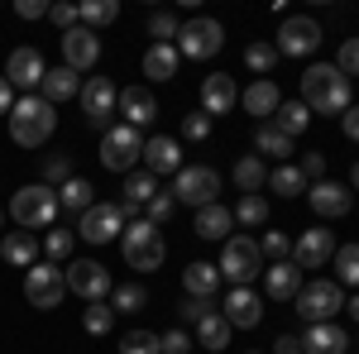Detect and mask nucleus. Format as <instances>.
Returning a JSON list of instances; mask_svg holds the SVG:
<instances>
[{
  "label": "nucleus",
  "instance_id": "nucleus-1",
  "mask_svg": "<svg viewBox=\"0 0 359 354\" xmlns=\"http://www.w3.org/2000/svg\"><path fill=\"white\" fill-rule=\"evenodd\" d=\"M302 106L321 115H345L350 110V77L335 62H316L302 72Z\"/></svg>",
  "mask_w": 359,
  "mask_h": 354
},
{
  "label": "nucleus",
  "instance_id": "nucleus-2",
  "mask_svg": "<svg viewBox=\"0 0 359 354\" xmlns=\"http://www.w3.org/2000/svg\"><path fill=\"white\" fill-rule=\"evenodd\" d=\"M53 130H57V106H48L39 91L15 101V110H10V139H15L20 149H39V144H48Z\"/></svg>",
  "mask_w": 359,
  "mask_h": 354
},
{
  "label": "nucleus",
  "instance_id": "nucleus-3",
  "mask_svg": "<svg viewBox=\"0 0 359 354\" xmlns=\"http://www.w3.org/2000/svg\"><path fill=\"white\" fill-rule=\"evenodd\" d=\"M221 278L230 287H249L259 273H264V254H259V240H249V235H230L221 249Z\"/></svg>",
  "mask_w": 359,
  "mask_h": 354
},
{
  "label": "nucleus",
  "instance_id": "nucleus-4",
  "mask_svg": "<svg viewBox=\"0 0 359 354\" xmlns=\"http://www.w3.org/2000/svg\"><path fill=\"white\" fill-rule=\"evenodd\" d=\"M120 254H125V264L135 273H154L163 264V235L149 225V220H135V225H125V235H120Z\"/></svg>",
  "mask_w": 359,
  "mask_h": 354
},
{
  "label": "nucleus",
  "instance_id": "nucleus-5",
  "mask_svg": "<svg viewBox=\"0 0 359 354\" xmlns=\"http://www.w3.org/2000/svg\"><path fill=\"white\" fill-rule=\"evenodd\" d=\"M10 216H15V225H25L29 235H34V230H48L53 216H57V191L43 187V182L20 187V191H15V201H10Z\"/></svg>",
  "mask_w": 359,
  "mask_h": 354
},
{
  "label": "nucleus",
  "instance_id": "nucleus-6",
  "mask_svg": "<svg viewBox=\"0 0 359 354\" xmlns=\"http://www.w3.org/2000/svg\"><path fill=\"white\" fill-rule=\"evenodd\" d=\"M144 158V135L130 130V125H111L101 135V168L106 172H130V168Z\"/></svg>",
  "mask_w": 359,
  "mask_h": 354
},
{
  "label": "nucleus",
  "instance_id": "nucleus-7",
  "mask_svg": "<svg viewBox=\"0 0 359 354\" xmlns=\"http://www.w3.org/2000/svg\"><path fill=\"white\" fill-rule=\"evenodd\" d=\"M225 43V29L216 25V20H206V15H196V20H187V25L177 29V57H192V62H201V57H216Z\"/></svg>",
  "mask_w": 359,
  "mask_h": 354
},
{
  "label": "nucleus",
  "instance_id": "nucleus-8",
  "mask_svg": "<svg viewBox=\"0 0 359 354\" xmlns=\"http://www.w3.org/2000/svg\"><path fill=\"white\" fill-rule=\"evenodd\" d=\"M216 191H221V172L216 168H177V177H172V201L177 206H211L216 201Z\"/></svg>",
  "mask_w": 359,
  "mask_h": 354
},
{
  "label": "nucleus",
  "instance_id": "nucleus-9",
  "mask_svg": "<svg viewBox=\"0 0 359 354\" xmlns=\"http://www.w3.org/2000/svg\"><path fill=\"white\" fill-rule=\"evenodd\" d=\"M292 301H297V316H302L306 326H321V321H331L335 311L345 306V292H340V282L321 278V282H306Z\"/></svg>",
  "mask_w": 359,
  "mask_h": 354
},
{
  "label": "nucleus",
  "instance_id": "nucleus-10",
  "mask_svg": "<svg viewBox=\"0 0 359 354\" xmlns=\"http://www.w3.org/2000/svg\"><path fill=\"white\" fill-rule=\"evenodd\" d=\"M278 57H306L321 48V25L316 20H306V15H292V20H283L278 25Z\"/></svg>",
  "mask_w": 359,
  "mask_h": 354
},
{
  "label": "nucleus",
  "instance_id": "nucleus-11",
  "mask_svg": "<svg viewBox=\"0 0 359 354\" xmlns=\"http://www.w3.org/2000/svg\"><path fill=\"white\" fill-rule=\"evenodd\" d=\"M62 282H67V292H77V297H86V301H106L111 297V273H106V264H96V259L67 264Z\"/></svg>",
  "mask_w": 359,
  "mask_h": 354
},
{
  "label": "nucleus",
  "instance_id": "nucleus-12",
  "mask_svg": "<svg viewBox=\"0 0 359 354\" xmlns=\"http://www.w3.org/2000/svg\"><path fill=\"white\" fill-rule=\"evenodd\" d=\"M67 292V282H62V268L57 264H34L25 268V297L39 306V311H53L57 301Z\"/></svg>",
  "mask_w": 359,
  "mask_h": 354
},
{
  "label": "nucleus",
  "instance_id": "nucleus-13",
  "mask_svg": "<svg viewBox=\"0 0 359 354\" xmlns=\"http://www.w3.org/2000/svg\"><path fill=\"white\" fill-rule=\"evenodd\" d=\"M77 235H82L86 245H111L115 235H125V216H120V206H91V211H82Z\"/></svg>",
  "mask_w": 359,
  "mask_h": 354
},
{
  "label": "nucleus",
  "instance_id": "nucleus-14",
  "mask_svg": "<svg viewBox=\"0 0 359 354\" xmlns=\"http://www.w3.org/2000/svg\"><path fill=\"white\" fill-rule=\"evenodd\" d=\"M43 72H48V62H43L39 48H15L10 62H5V82L20 86V91H29V96L43 86Z\"/></svg>",
  "mask_w": 359,
  "mask_h": 354
},
{
  "label": "nucleus",
  "instance_id": "nucleus-15",
  "mask_svg": "<svg viewBox=\"0 0 359 354\" xmlns=\"http://www.w3.org/2000/svg\"><path fill=\"white\" fill-rule=\"evenodd\" d=\"M221 316L230 321V330H254L264 321V297L254 287H230V297L221 301Z\"/></svg>",
  "mask_w": 359,
  "mask_h": 354
},
{
  "label": "nucleus",
  "instance_id": "nucleus-16",
  "mask_svg": "<svg viewBox=\"0 0 359 354\" xmlns=\"http://www.w3.org/2000/svg\"><path fill=\"white\" fill-rule=\"evenodd\" d=\"M96 57H101V39H96V29H67L62 34V67H72V72H86V67H96Z\"/></svg>",
  "mask_w": 359,
  "mask_h": 354
},
{
  "label": "nucleus",
  "instance_id": "nucleus-17",
  "mask_svg": "<svg viewBox=\"0 0 359 354\" xmlns=\"http://www.w3.org/2000/svg\"><path fill=\"white\" fill-rule=\"evenodd\" d=\"M331 259H335V235L326 225L306 230L302 240L292 245V264H297V268H321V264H331Z\"/></svg>",
  "mask_w": 359,
  "mask_h": 354
},
{
  "label": "nucleus",
  "instance_id": "nucleus-18",
  "mask_svg": "<svg viewBox=\"0 0 359 354\" xmlns=\"http://www.w3.org/2000/svg\"><path fill=\"white\" fill-rule=\"evenodd\" d=\"M115 106L125 115V125L130 130H144V125H154L158 120V101H154V91L149 86H125L120 96H115Z\"/></svg>",
  "mask_w": 359,
  "mask_h": 354
},
{
  "label": "nucleus",
  "instance_id": "nucleus-19",
  "mask_svg": "<svg viewBox=\"0 0 359 354\" xmlns=\"http://www.w3.org/2000/svg\"><path fill=\"white\" fill-rule=\"evenodd\" d=\"M177 168H182V149H177V139H168V135L144 139V172H154V177L172 172V177H177Z\"/></svg>",
  "mask_w": 359,
  "mask_h": 354
},
{
  "label": "nucleus",
  "instance_id": "nucleus-20",
  "mask_svg": "<svg viewBox=\"0 0 359 354\" xmlns=\"http://www.w3.org/2000/svg\"><path fill=\"white\" fill-rule=\"evenodd\" d=\"M82 110L91 125H106L115 115V82L111 77H91V82H82Z\"/></svg>",
  "mask_w": 359,
  "mask_h": 354
},
{
  "label": "nucleus",
  "instance_id": "nucleus-21",
  "mask_svg": "<svg viewBox=\"0 0 359 354\" xmlns=\"http://www.w3.org/2000/svg\"><path fill=\"white\" fill-rule=\"evenodd\" d=\"M240 101V86L230 72H211L206 82H201V110L206 115H230V106Z\"/></svg>",
  "mask_w": 359,
  "mask_h": 354
},
{
  "label": "nucleus",
  "instance_id": "nucleus-22",
  "mask_svg": "<svg viewBox=\"0 0 359 354\" xmlns=\"http://www.w3.org/2000/svg\"><path fill=\"white\" fill-rule=\"evenodd\" d=\"M306 201H311V211L321 220H335L350 211V191H345V182H311L306 187Z\"/></svg>",
  "mask_w": 359,
  "mask_h": 354
},
{
  "label": "nucleus",
  "instance_id": "nucleus-23",
  "mask_svg": "<svg viewBox=\"0 0 359 354\" xmlns=\"http://www.w3.org/2000/svg\"><path fill=\"white\" fill-rule=\"evenodd\" d=\"M302 350L306 354H345L350 350V335H345V326H335V321H321V326H306Z\"/></svg>",
  "mask_w": 359,
  "mask_h": 354
},
{
  "label": "nucleus",
  "instance_id": "nucleus-24",
  "mask_svg": "<svg viewBox=\"0 0 359 354\" xmlns=\"http://www.w3.org/2000/svg\"><path fill=\"white\" fill-rule=\"evenodd\" d=\"M264 287H269V297L273 301H292L302 292V268L292 264V259H283L273 268H264Z\"/></svg>",
  "mask_w": 359,
  "mask_h": 354
},
{
  "label": "nucleus",
  "instance_id": "nucleus-25",
  "mask_svg": "<svg viewBox=\"0 0 359 354\" xmlns=\"http://www.w3.org/2000/svg\"><path fill=\"white\" fill-rule=\"evenodd\" d=\"M192 230L201 240H230V230H235V211L221 206V201H211V206H201L192 220Z\"/></svg>",
  "mask_w": 359,
  "mask_h": 354
},
{
  "label": "nucleus",
  "instance_id": "nucleus-26",
  "mask_svg": "<svg viewBox=\"0 0 359 354\" xmlns=\"http://www.w3.org/2000/svg\"><path fill=\"white\" fill-rule=\"evenodd\" d=\"M182 287H187V297L211 301L216 292H221V268H216V264H201V259H192V264L182 268Z\"/></svg>",
  "mask_w": 359,
  "mask_h": 354
},
{
  "label": "nucleus",
  "instance_id": "nucleus-27",
  "mask_svg": "<svg viewBox=\"0 0 359 354\" xmlns=\"http://www.w3.org/2000/svg\"><path fill=\"white\" fill-rule=\"evenodd\" d=\"M240 101H245V110H249V115H259L264 125H269V120H273V110L283 106L273 77H254V86H249V91H240Z\"/></svg>",
  "mask_w": 359,
  "mask_h": 354
},
{
  "label": "nucleus",
  "instance_id": "nucleus-28",
  "mask_svg": "<svg viewBox=\"0 0 359 354\" xmlns=\"http://www.w3.org/2000/svg\"><path fill=\"white\" fill-rule=\"evenodd\" d=\"M39 91H43V101H48V106H57V101H72V96H82V82H77V72H72V67H48Z\"/></svg>",
  "mask_w": 359,
  "mask_h": 354
},
{
  "label": "nucleus",
  "instance_id": "nucleus-29",
  "mask_svg": "<svg viewBox=\"0 0 359 354\" xmlns=\"http://www.w3.org/2000/svg\"><path fill=\"white\" fill-rule=\"evenodd\" d=\"M0 259L15 264V268H34V264H39V240H34L29 230H15V235L0 240Z\"/></svg>",
  "mask_w": 359,
  "mask_h": 354
},
{
  "label": "nucleus",
  "instance_id": "nucleus-30",
  "mask_svg": "<svg viewBox=\"0 0 359 354\" xmlns=\"http://www.w3.org/2000/svg\"><path fill=\"white\" fill-rule=\"evenodd\" d=\"M177 48L172 43H154L149 53H144V77H154V82H172L177 77Z\"/></svg>",
  "mask_w": 359,
  "mask_h": 354
},
{
  "label": "nucleus",
  "instance_id": "nucleus-31",
  "mask_svg": "<svg viewBox=\"0 0 359 354\" xmlns=\"http://www.w3.org/2000/svg\"><path fill=\"white\" fill-rule=\"evenodd\" d=\"M230 177H235V187L245 191H264L269 187V168H264V158H259V154H245V158H240V163H235V172H230Z\"/></svg>",
  "mask_w": 359,
  "mask_h": 354
},
{
  "label": "nucleus",
  "instance_id": "nucleus-32",
  "mask_svg": "<svg viewBox=\"0 0 359 354\" xmlns=\"http://www.w3.org/2000/svg\"><path fill=\"white\" fill-rule=\"evenodd\" d=\"M91 191L96 187H91L86 177H67V182L57 187V211H72V216H77V211H91V206H96Z\"/></svg>",
  "mask_w": 359,
  "mask_h": 354
},
{
  "label": "nucleus",
  "instance_id": "nucleus-33",
  "mask_svg": "<svg viewBox=\"0 0 359 354\" xmlns=\"http://www.w3.org/2000/svg\"><path fill=\"white\" fill-rule=\"evenodd\" d=\"M196 345H201V350H211V354L230 345V321H225L221 311H211L206 321H196Z\"/></svg>",
  "mask_w": 359,
  "mask_h": 354
},
{
  "label": "nucleus",
  "instance_id": "nucleus-34",
  "mask_svg": "<svg viewBox=\"0 0 359 354\" xmlns=\"http://www.w3.org/2000/svg\"><path fill=\"white\" fill-rule=\"evenodd\" d=\"M306 120H311V115H306L302 101H283V106L273 110V120H269V125H273V130H283L287 139H297L306 130Z\"/></svg>",
  "mask_w": 359,
  "mask_h": 354
},
{
  "label": "nucleus",
  "instance_id": "nucleus-35",
  "mask_svg": "<svg viewBox=\"0 0 359 354\" xmlns=\"http://www.w3.org/2000/svg\"><path fill=\"white\" fill-rule=\"evenodd\" d=\"M269 191H278V196H302V191H306L302 168H292V163L273 168V172H269Z\"/></svg>",
  "mask_w": 359,
  "mask_h": 354
},
{
  "label": "nucleus",
  "instance_id": "nucleus-36",
  "mask_svg": "<svg viewBox=\"0 0 359 354\" xmlns=\"http://www.w3.org/2000/svg\"><path fill=\"white\" fill-rule=\"evenodd\" d=\"M254 149L269 154V158H287V154H292V139L283 135V130H273V125H259V130H254Z\"/></svg>",
  "mask_w": 359,
  "mask_h": 354
},
{
  "label": "nucleus",
  "instance_id": "nucleus-37",
  "mask_svg": "<svg viewBox=\"0 0 359 354\" xmlns=\"http://www.w3.org/2000/svg\"><path fill=\"white\" fill-rule=\"evenodd\" d=\"M235 225H269V201H264V191H249L240 196V206H235Z\"/></svg>",
  "mask_w": 359,
  "mask_h": 354
},
{
  "label": "nucleus",
  "instance_id": "nucleus-38",
  "mask_svg": "<svg viewBox=\"0 0 359 354\" xmlns=\"http://www.w3.org/2000/svg\"><path fill=\"white\" fill-rule=\"evenodd\" d=\"M154 196H158V177H154V172H130V177H125V196H120V201L149 206Z\"/></svg>",
  "mask_w": 359,
  "mask_h": 354
},
{
  "label": "nucleus",
  "instance_id": "nucleus-39",
  "mask_svg": "<svg viewBox=\"0 0 359 354\" xmlns=\"http://www.w3.org/2000/svg\"><path fill=\"white\" fill-rule=\"evenodd\" d=\"M77 15H82L86 29H101V25H115L120 5H115V0H82V5H77Z\"/></svg>",
  "mask_w": 359,
  "mask_h": 354
},
{
  "label": "nucleus",
  "instance_id": "nucleus-40",
  "mask_svg": "<svg viewBox=\"0 0 359 354\" xmlns=\"http://www.w3.org/2000/svg\"><path fill=\"white\" fill-rule=\"evenodd\" d=\"M273 62H278V48L269 43V39H254V43L245 48V67H249V72H259V77H269Z\"/></svg>",
  "mask_w": 359,
  "mask_h": 354
},
{
  "label": "nucleus",
  "instance_id": "nucleus-41",
  "mask_svg": "<svg viewBox=\"0 0 359 354\" xmlns=\"http://www.w3.org/2000/svg\"><path fill=\"white\" fill-rule=\"evenodd\" d=\"M111 326H115V306L111 301H91V306L82 311V330L86 335H106Z\"/></svg>",
  "mask_w": 359,
  "mask_h": 354
},
{
  "label": "nucleus",
  "instance_id": "nucleus-42",
  "mask_svg": "<svg viewBox=\"0 0 359 354\" xmlns=\"http://www.w3.org/2000/svg\"><path fill=\"white\" fill-rule=\"evenodd\" d=\"M335 273L345 287H359V245H335Z\"/></svg>",
  "mask_w": 359,
  "mask_h": 354
},
{
  "label": "nucleus",
  "instance_id": "nucleus-43",
  "mask_svg": "<svg viewBox=\"0 0 359 354\" xmlns=\"http://www.w3.org/2000/svg\"><path fill=\"white\" fill-rule=\"evenodd\" d=\"M120 354H163V345H158L154 330H125L120 335Z\"/></svg>",
  "mask_w": 359,
  "mask_h": 354
},
{
  "label": "nucleus",
  "instance_id": "nucleus-44",
  "mask_svg": "<svg viewBox=\"0 0 359 354\" xmlns=\"http://www.w3.org/2000/svg\"><path fill=\"white\" fill-rule=\"evenodd\" d=\"M111 306H115V311H144V306H149V292H144L139 282L111 287Z\"/></svg>",
  "mask_w": 359,
  "mask_h": 354
},
{
  "label": "nucleus",
  "instance_id": "nucleus-45",
  "mask_svg": "<svg viewBox=\"0 0 359 354\" xmlns=\"http://www.w3.org/2000/svg\"><path fill=\"white\" fill-rule=\"evenodd\" d=\"M172 211H177V201H172V191H158V196H154V201L144 206V220H149V225L158 230V225H168V220H172Z\"/></svg>",
  "mask_w": 359,
  "mask_h": 354
},
{
  "label": "nucleus",
  "instance_id": "nucleus-46",
  "mask_svg": "<svg viewBox=\"0 0 359 354\" xmlns=\"http://www.w3.org/2000/svg\"><path fill=\"white\" fill-rule=\"evenodd\" d=\"M259 254H264V259H273V264H283V259L292 254V240H287L283 230H264V240H259Z\"/></svg>",
  "mask_w": 359,
  "mask_h": 354
},
{
  "label": "nucleus",
  "instance_id": "nucleus-47",
  "mask_svg": "<svg viewBox=\"0 0 359 354\" xmlns=\"http://www.w3.org/2000/svg\"><path fill=\"white\" fill-rule=\"evenodd\" d=\"M216 311V301H201V297H182V306H177V321L182 326H196V321H206Z\"/></svg>",
  "mask_w": 359,
  "mask_h": 354
},
{
  "label": "nucleus",
  "instance_id": "nucleus-48",
  "mask_svg": "<svg viewBox=\"0 0 359 354\" xmlns=\"http://www.w3.org/2000/svg\"><path fill=\"white\" fill-rule=\"evenodd\" d=\"M43 254H48V264H62V259L72 254V230H48V240H43Z\"/></svg>",
  "mask_w": 359,
  "mask_h": 354
},
{
  "label": "nucleus",
  "instance_id": "nucleus-49",
  "mask_svg": "<svg viewBox=\"0 0 359 354\" xmlns=\"http://www.w3.org/2000/svg\"><path fill=\"white\" fill-rule=\"evenodd\" d=\"M177 15H168V10H158V15H149V34H154V43H168V39H177Z\"/></svg>",
  "mask_w": 359,
  "mask_h": 354
},
{
  "label": "nucleus",
  "instance_id": "nucleus-50",
  "mask_svg": "<svg viewBox=\"0 0 359 354\" xmlns=\"http://www.w3.org/2000/svg\"><path fill=\"white\" fill-rule=\"evenodd\" d=\"M67 177H72V163H67V158H62V154H53V158H48V163H43V187H62V182H67Z\"/></svg>",
  "mask_w": 359,
  "mask_h": 354
},
{
  "label": "nucleus",
  "instance_id": "nucleus-51",
  "mask_svg": "<svg viewBox=\"0 0 359 354\" xmlns=\"http://www.w3.org/2000/svg\"><path fill=\"white\" fill-rule=\"evenodd\" d=\"M206 135H211V115H206V110H196V115H182V139L201 144Z\"/></svg>",
  "mask_w": 359,
  "mask_h": 354
},
{
  "label": "nucleus",
  "instance_id": "nucleus-52",
  "mask_svg": "<svg viewBox=\"0 0 359 354\" xmlns=\"http://www.w3.org/2000/svg\"><path fill=\"white\" fill-rule=\"evenodd\" d=\"M335 67H340L345 77H359V39H345V43H340V57H335Z\"/></svg>",
  "mask_w": 359,
  "mask_h": 354
},
{
  "label": "nucleus",
  "instance_id": "nucleus-53",
  "mask_svg": "<svg viewBox=\"0 0 359 354\" xmlns=\"http://www.w3.org/2000/svg\"><path fill=\"white\" fill-rule=\"evenodd\" d=\"M48 20H53V25L62 29V34H67V29H77V25H82V15H77V5H67V0H62V5H48Z\"/></svg>",
  "mask_w": 359,
  "mask_h": 354
},
{
  "label": "nucleus",
  "instance_id": "nucleus-54",
  "mask_svg": "<svg viewBox=\"0 0 359 354\" xmlns=\"http://www.w3.org/2000/svg\"><path fill=\"white\" fill-rule=\"evenodd\" d=\"M158 345H163V354H187L192 350V335L177 326V330H168V335H158Z\"/></svg>",
  "mask_w": 359,
  "mask_h": 354
},
{
  "label": "nucleus",
  "instance_id": "nucleus-55",
  "mask_svg": "<svg viewBox=\"0 0 359 354\" xmlns=\"http://www.w3.org/2000/svg\"><path fill=\"white\" fill-rule=\"evenodd\" d=\"M302 177L306 182H326V158H321V154H306L302 158Z\"/></svg>",
  "mask_w": 359,
  "mask_h": 354
},
{
  "label": "nucleus",
  "instance_id": "nucleus-56",
  "mask_svg": "<svg viewBox=\"0 0 359 354\" xmlns=\"http://www.w3.org/2000/svg\"><path fill=\"white\" fill-rule=\"evenodd\" d=\"M15 15H20V20H43V15H48V5H43V0H20V5H15Z\"/></svg>",
  "mask_w": 359,
  "mask_h": 354
},
{
  "label": "nucleus",
  "instance_id": "nucleus-57",
  "mask_svg": "<svg viewBox=\"0 0 359 354\" xmlns=\"http://www.w3.org/2000/svg\"><path fill=\"white\" fill-rule=\"evenodd\" d=\"M340 130H345V139H355V144H359V106H350L345 115H340Z\"/></svg>",
  "mask_w": 359,
  "mask_h": 354
},
{
  "label": "nucleus",
  "instance_id": "nucleus-58",
  "mask_svg": "<svg viewBox=\"0 0 359 354\" xmlns=\"http://www.w3.org/2000/svg\"><path fill=\"white\" fill-rule=\"evenodd\" d=\"M273 354H302V335H278Z\"/></svg>",
  "mask_w": 359,
  "mask_h": 354
},
{
  "label": "nucleus",
  "instance_id": "nucleus-59",
  "mask_svg": "<svg viewBox=\"0 0 359 354\" xmlns=\"http://www.w3.org/2000/svg\"><path fill=\"white\" fill-rule=\"evenodd\" d=\"M10 110H15V86L0 77V115H10Z\"/></svg>",
  "mask_w": 359,
  "mask_h": 354
},
{
  "label": "nucleus",
  "instance_id": "nucleus-60",
  "mask_svg": "<svg viewBox=\"0 0 359 354\" xmlns=\"http://www.w3.org/2000/svg\"><path fill=\"white\" fill-rule=\"evenodd\" d=\"M345 311H350V316L359 321V297H350V301H345Z\"/></svg>",
  "mask_w": 359,
  "mask_h": 354
},
{
  "label": "nucleus",
  "instance_id": "nucleus-61",
  "mask_svg": "<svg viewBox=\"0 0 359 354\" xmlns=\"http://www.w3.org/2000/svg\"><path fill=\"white\" fill-rule=\"evenodd\" d=\"M350 187H359V163H355V168H350Z\"/></svg>",
  "mask_w": 359,
  "mask_h": 354
},
{
  "label": "nucleus",
  "instance_id": "nucleus-62",
  "mask_svg": "<svg viewBox=\"0 0 359 354\" xmlns=\"http://www.w3.org/2000/svg\"><path fill=\"white\" fill-rule=\"evenodd\" d=\"M0 225H5V211H0Z\"/></svg>",
  "mask_w": 359,
  "mask_h": 354
},
{
  "label": "nucleus",
  "instance_id": "nucleus-63",
  "mask_svg": "<svg viewBox=\"0 0 359 354\" xmlns=\"http://www.w3.org/2000/svg\"><path fill=\"white\" fill-rule=\"evenodd\" d=\"M245 354H259V350H245Z\"/></svg>",
  "mask_w": 359,
  "mask_h": 354
}]
</instances>
